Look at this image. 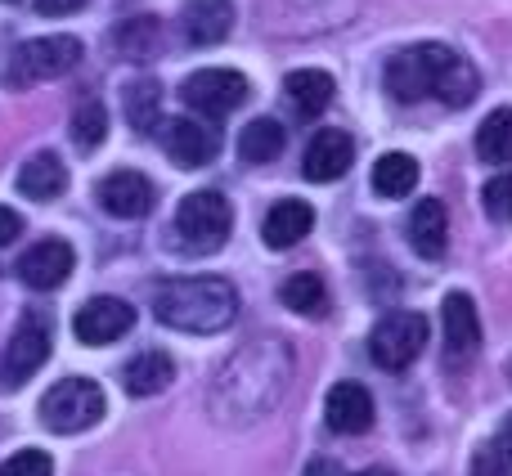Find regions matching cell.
Instances as JSON below:
<instances>
[{"mask_svg":"<svg viewBox=\"0 0 512 476\" xmlns=\"http://www.w3.org/2000/svg\"><path fill=\"white\" fill-rule=\"evenodd\" d=\"M153 315L176 333H221L239 319V292L225 279H171L153 292Z\"/></svg>","mask_w":512,"mask_h":476,"instance_id":"cell-2","label":"cell"},{"mask_svg":"<svg viewBox=\"0 0 512 476\" xmlns=\"http://www.w3.org/2000/svg\"><path fill=\"white\" fill-rule=\"evenodd\" d=\"M301 476H346V472L337 468L333 459H310V463H306V472H301Z\"/></svg>","mask_w":512,"mask_h":476,"instance_id":"cell-34","label":"cell"},{"mask_svg":"<svg viewBox=\"0 0 512 476\" xmlns=\"http://www.w3.org/2000/svg\"><path fill=\"white\" fill-rule=\"evenodd\" d=\"M427 333H432V328H427V315H418V310H391V315H382L369 333L373 364L387 373L409 369V364L427 351Z\"/></svg>","mask_w":512,"mask_h":476,"instance_id":"cell-6","label":"cell"},{"mask_svg":"<svg viewBox=\"0 0 512 476\" xmlns=\"http://www.w3.org/2000/svg\"><path fill=\"white\" fill-rule=\"evenodd\" d=\"M162 149L180 162V167H207V162L221 153V135L212 122H194V117H176V122L162 126Z\"/></svg>","mask_w":512,"mask_h":476,"instance_id":"cell-12","label":"cell"},{"mask_svg":"<svg viewBox=\"0 0 512 476\" xmlns=\"http://www.w3.org/2000/svg\"><path fill=\"white\" fill-rule=\"evenodd\" d=\"M279 297H283V306L297 310V315H306V319H315V315H324V310H328L324 279H319V274H310V270L288 274V279H283V288H279Z\"/></svg>","mask_w":512,"mask_h":476,"instance_id":"cell-25","label":"cell"},{"mask_svg":"<svg viewBox=\"0 0 512 476\" xmlns=\"http://www.w3.org/2000/svg\"><path fill=\"white\" fill-rule=\"evenodd\" d=\"M283 144H288V131H283L274 117H256V122L243 126V135H239V158L243 162H274L283 153Z\"/></svg>","mask_w":512,"mask_h":476,"instance_id":"cell-23","label":"cell"},{"mask_svg":"<svg viewBox=\"0 0 512 476\" xmlns=\"http://www.w3.org/2000/svg\"><path fill=\"white\" fill-rule=\"evenodd\" d=\"M495 450L504 454V459L512 463V414L504 418V423H499V436H495Z\"/></svg>","mask_w":512,"mask_h":476,"instance_id":"cell-35","label":"cell"},{"mask_svg":"<svg viewBox=\"0 0 512 476\" xmlns=\"http://www.w3.org/2000/svg\"><path fill=\"white\" fill-rule=\"evenodd\" d=\"M81 63V41L77 36H36L9 50L5 59V86H32V81H54Z\"/></svg>","mask_w":512,"mask_h":476,"instance_id":"cell-4","label":"cell"},{"mask_svg":"<svg viewBox=\"0 0 512 476\" xmlns=\"http://www.w3.org/2000/svg\"><path fill=\"white\" fill-rule=\"evenodd\" d=\"M113 45L126 54V59H149L162 45V23L158 18H126L113 32Z\"/></svg>","mask_w":512,"mask_h":476,"instance_id":"cell-26","label":"cell"},{"mask_svg":"<svg viewBox=\"0 0 512 476\" xmlns=\"http://www.w3.org/2000/svg\"><path fill=\"white\" fill-rule=\"evenodd\" d=\"M409 243H414V252L427 256V261L445 256V243H450V216H445V203L423 198V203L409 212Z\"/></svg>","mask_w":512,"mask_h":476,"instance_id":"cell-20","label":"cell"},{"mask_svg":"<svg viewBox=\"0 0 512 476\" xmlns=\"http://www.w3.org/2000/svg\"><path fill=\"white\" fill-rule=\"evenodd\" d=\"M131 328H135V310L122 297H90L72 319V333L86 346H108L117 337H126Z\"/></svg>","mask_w":512,"mask_h":476,"instance_id":"cell-10","label":"cell"},{"mask_svg":"<svg viewBox=\"0 0 512 476\" xmlns=\"http://www.w3.org/2000/svg\"><path fill=\"white\" fill-rule=\"evenodd\" d=\"M104 418V391L90 378H63L41 396V423L59 436H77Z\"/></svg>","mask_w":512,"mask_h":476,"instance_id":"cell-5","label":"cell"},{"mask_svg":"<svg viewBox=\"0 0 512 476\" xmlns=\"http://www.w3.org/2000/svg\"><path fill=\"white\" fill-rule=\"evenodd\" d=\"M18 189H23L32 203H50V198H59L63 189H68V167H63L54 153H36V158H27L23 171H18Z\"/></svg>","mask_w":512,"mask_h":476,"instance_id":"cell-21","label":"cell"},{"mask_svg":"<svg viewBox=\"0 0 512 476\" xmlns=\"http://www.w3.org/2000/svg\"><path fill=\"white\" fill-rule=\"evenodd\" d=\"M180 95H185V104L194 108V113L216 122V117H230L234 108L248 99V77L234 68H203L180 86Z\"/></svg>","mask_w":512,"mask_h":476,"instance_id":"cell-8","label":"cell"},{"mask_svg":"<svg viewBox=\"0 0 512 476\" xmlns=\"http://www.w3.org/2000/svg\"><path fill=\"white\" fill-rule=\"evenodd\" d=\"M324 423L337 436H364L373 427V396L360 382H337L324 400Z\"/></svg>","mask_w":512,"mask_h":476,"instance_id":"cell-15","label":"cell"},{"mask_svg":"<svg viewBox=\"0 0 512 476\" xmlns=\"http://www.w3.org/2000/svg\"><path fill=\"white\" fill-rule=\"evenodd\" d=\"M508 378H512V369H508Z\"/></svg>","mask_w":512,"mask_h":476,"instance_id":"cell-37","label":"cell"},{"mask_svg":"<svg viewBox=\"0 0 512 476\" xmlns=\"http://www.w3.org/2000/svg\"><path fill=\"white\" fill-rule=\"evenodd\" d=\"M472 476H512V468L495 445H481V450L472 454Z\"/></svg>","mask_w":512,"mask_h":476,"instance_id":"cell-31","label":"cell"},{"mask_svg":"<svg viewBox=\"0 0 512 476\" xmlns=\"http://www.w3.org/2000/svg\"><path fill=\"white\" fill-rule=\"evenodd\" d=\"M477 153L486 162H512V108H495L477 131Z\"/></svg>","mask_w":512,"mask_h":476,"instance_id":"cell-27","label":"cell"},{"mask_svg":"<svg viewBox=\"0 0 512 476\" xmlns=\"http://www.w3.org/2000/svg\"><path fill=\"white\" fill-rule=\"evenodd\" d=\"M310 230H315V207L301 203V198H283V203H274L261 221V238H265V247H274V252L297 247Z\"/></svg>","mask_w":512,"mask_h":476,"instance_id":"cell-17","label":"cell"},{"mask_svg":"<svg viewBox=\"0 0 512 476\" xmlns=\"http://www.w3.org/2000/svg\"><path fill=\"white\" fill-rule=\"evenodd\" d=\"M45 360H50V319L41 310H27L0 351V391H18Z\"/></svg>","mask_w":512,"mask_h":476,"instance_id":"cell-7","label":"cell"},{"mask_svg":"<svg viewBox=\"0 0 512 476\" xmlns=\"http://www.w3.org/2000/svg\"><path fill=\"white\" fill-rule=\"evenodd\" d=\"M126 122H131L135 135H153L162 122V90L153 77L144 81H131L126 86Z\"/></svg>","mask_w":512,"mask_h":476,"instance_id":"cell-24","label":"cell"},{"mask_svg":"<svg viewBox=\"0 0 512 476\" xmlns=\"http://www.w3.org/2000/svg\"><path fill=\"white\" fill-rule=\"evenodd\" d=\"M355 162V140L346 131H315L306 144V158H301V171H306V180H315V185H333V180H342L346 171H351Z\"/></svg>","mask_w":512,"mask_h":476,"instance_id":"cell-13","label":"cell"},{"mask_svg":"<svg viewBox=\"0 0 512 476\" xmlns=\"http://www.w3.org/2000/svg\"><path fill=\"white\" fill-rule=\"evenodd\" d=\"M95 198L108 216H117V221H140V216H149V207H153V185L140 176V171H113V176L99 180Z\"/></svg>","mask_w":512,"mask_h":476,"instance_id":"cell-14","label":"cell"},{"mask_svg":"<svg viewBox=\"0 0 512 476\" xmlns=\"http://www.w3.org/2000/svg\"><path fill=\"white\" fill-rule=\"evenodd\" d=\"M355 476H391L387 468H369V472H355Z\"/></svg>","mask_w":512,"mask_h":476,"instance_id":"cell-36","label":"cell"},{"mask_svg":"<svg viewBox=\"0 0 512 476\" xmlns=\"http://www.w3.org/2000/svg\"><path fill=\"white\" fill-rule=\"evenodd\" d=\"M72 140H77V149H86V153L108 140V113L99 99H86V104L72 113Z\"/></svg>","mask_w":512,"mask_h":476,"instance_id":"cell-28","label":"cell"},{"mask_svg":"<svg viewBox=\"0 0 512 476\" xmlns=\"http://www.w3.org/2000/svg\"><path fill=\"white\" fill-rule=\"evenodd\" d=\"M176 382V360L167 351H140L122 364V387L131 396H162Z\"/></svg>","mask_w":512,"mask_h":476,"instance_id":"cell-19","label":"cell"},{"mask_svg":"<svg viewBox=\"0 0 512 476\" xmlns=\"http://www.w3.org/2000/svg\"><path fill=\"white\" fill-rule=\"evenodd\" d=\"M477 90H481L477 68L441 41L409 45L387 63V95L396 104H418V99L436 95L445 108H468L477 99Z\"/></svg>","mask_w":512,"mask_h":476,"instance_id":"cell-1","label":"cell"},{"mask_svg":"<svg viewBox=\"0 0 512 476\" xmlns=\"http://www.w3.org/2000/svg\"><path fill=\"white\" fill-rule=\"evenodd\" d=\"M14 238H23V216L14 207H0V247H9Z\"/></svg>","mask_w":512,"mask_h":476,"instance_id":"cell-32","label":"cell"},{"mask_svg":"<svg viewBox=\"0 0 512 476\" xmlns=\"http://www.w3.org/2000/svg\"><path fill=\"white\" fill-rule=\"evenodd\" d=\"M481 203H486L490 221H512V171H499V176L486 180V189H481Z\"/></svg>","mask_w":512,"mask_h":476,"instance_id":"cell-29","label":"cell"},{"mask_svg":"<svg viewBox=\"0 0 512 476\" xmlns=\"http://www.w3.org/2000/svg\"><path fill=\"white\" fill-rule=\"evenodd\" d=\"M86 0H36V14H72V9H81Z\"/></svg>","mask_w":512,"mask_h":476,"instance_id":"cell-33","label":"cell"},{"mask_svg":"<svg viewBox=\"0 0 512 476\" xmlns=\"http://www.w3.org/2000/svg\"><path fill=\"white\" fill-rule=\"evenodd\" d=\"M418 189V162L409 153H382L373 167V194L378 198H405Z\"/></svg>","mask_w":512,"mask_h":476,"instance_id":"cell-22","label":"cell"},{"mask_svg":"<svg viewBox=\"0 0 512 476\" xmlns=\"http://www.w3.org/2000/svg\"><path fill=\"white\" fill-rule=\"evenodd\" d=\"M445 319V369H468L481 351V315L468 292H450L441 306Z\"/></svg>","mask_w":512,"mask_h":476,"instance_id":"cell-9","label":"cell"},{"mask_svg":"<svg viewBox=\"0 0 512 476\" xmlns=\"http://www.w3.org/2000/svg\"><path fill=\"white\" fill-rule=\"evenodd\" d=\"M0 476H54V463L45 450H18L0 463Z\"/></svg>","mask_w":512,"mask_h":476,"instance_id":"cell-30","label":"cell"},{"mask_svg":"<svg viewBox=\"0 0 512 476\" xmlns=\"http://www.w3.org/2000/svg\"><path fill=\"white\" fill-rule=\"evenodd\" d=\"M234 27V0H189L180 9V32L189 45L207 50V45H221Z\"/></svg>","mask_w":512,"mask_h":476,"instance_id":"cell-16","label":"cell"},{"mask_svg":"<svg viewBox=\"0 0 512 476\" xmlns=\"http://www.w3.org/2000/svg\"><path fill=\"white\" fill-rule=\"evenodd\" d=\"M230 230H234V207L225 203L221 194H212V189H198V194L180 198L176 221H171V234H176L180 247L194 256L221 252Z\"/></svg>","mask_w":512,"mask_h":476,"instance_id":"cell-3","label":"cell"},{"mask_svg":"<svg viewBox=\"0 0 512 476\" xmlns=\"http://www.w3.org/2000/svg\"><path fill=\"white\" fill-rule=\"evenodd\" d=\"M72 265H77L72 243H63V238H41V243H32L18 256V279L36 292H54L72 274Z\"/></svg>","mask_w":512,"mask_h":476,"instance_id":"cell-11","label":"cell"},{"mask_svg":"<svg viewBox=\"0 0 512 476\" xmlns=\"http://www.w3.org/2000/svg\"><path fill=\"white\" fill-rule=\"evenodd\" d=\"M283 95H288L292 113L306 117V122H315V117L324 113L328 104H333L337 86H333V77H328V72H319V68H297V72H288V77H283Z\"/></svg>","mask_w":512,"mask_h":476,"instance_id":"cell-18","label":"cell"}]
</instances>
